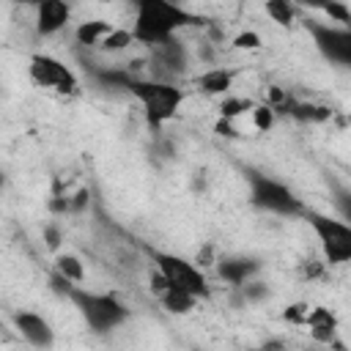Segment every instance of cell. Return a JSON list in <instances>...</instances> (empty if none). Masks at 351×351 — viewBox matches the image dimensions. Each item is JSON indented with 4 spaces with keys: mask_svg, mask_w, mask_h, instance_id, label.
<instances>
[{
    "mask_svg": "<svg viewBox=\"0 0 351 351\" xmlns=\"http://www.w3.org/2000/svg\"><path fill=\"white\" fill-rule=\"evenodd\" d=\"M134 16H132V36L134 44H143L148 49L176 38L184 27L195 25L197 16L186 11L178 0H132Z\"/></svg>",
    "mask_w": 351,
    "mask_h": 351,
    "instance_id": "1",
    "label": "cell"
},
{
    "mask_svg": "<svg viewBox=\"0 0 351 351\" xmlns=\"http://www.w3.org/2000/svg\"><path fill=\"white\" fill-rule=\"evenodd\" d=\"M52 282L77 307V313L82 315V321L88 324V329L96 332V335H104V332H112V329L123 326L129 321V315H132V310L126 307V302H121V296H115V293L90 291L85 285H71V282L60 280L58 274L52 277Z\"/></svg>",
    "mask_w": 351,
    "mask_h": 351,
    "instance_id": "2",
    "label": "cell"
},
{
    "mask_svg": "<svg viewBox=\"0 0 351 351\" xmlns=\"http://www.w3.org/2000/svg\"><path fill=\"white\" fill-rule=\"evenodd\" d=\"M123 88L140 104V110L151 126H165L167 121L176 118V112L184 104V88H178L176 82L162 80V77H129V82Z\"/></svg>",
    "mask_w": 351,
    "mask_h": 351,
    "instance_id": "3",
    "label": "cell"
},
{
    "mask_svg": "<svg viewBox=\"0 0 351 351\" xmlns=\"http://www.w3.org/2000/svg\"><path fill=\"white\" fill-rule=\"evenodd\" d=\"M247 184H250V203L258 211H266L274 217H302V211L307 208L302 197L280 178H271L263 173H247Z\"/></svg>",
    "mask_w": 351,
    "mask_h": 351,
    "instance_id": "4",
    "label": "cell"
},
{
    "mask_svg": "<svg viewBox=\"0 0 351 351\" xmlns=\"http://www.w3.org/2000/svg\"><path fill=\"white\" fill-rule=\"evenodd\" d=\"M302 217L310 225V230H313V236L321 247V255L329 266H343V263L351 261V225L346 219L318 214V211H310V208H304Z\"/></svg>",
    "mask_w": 351,
    "mask_h": 351,
    "instance_id": "5",
    "label": "cell"
},
{
    "mask_svg": "<svg viewBox=\"0 0 351 351\" xmlns=\"http://www.w3.org/2000/svg\"><path fill=\"white\" fill-rule=\"evenodd\" d=\"M27 77L36 88L44 93H52L58 99H71L80 93V80L69 63L49 52H33L27 60Z\"/></svg>",
    "mask_w": 351,
    "mask_h": 351,
    "instance_id": "6",
    "label": "cell"
},
{
    "mask_svg": "<svg viewBox=\"0 0 351 351\" xmlns=\"http://www.w3.org/2000/svg\"><path fill=\"white\" fill-rule=\"evenodd\" d=\"M148 255L154 261V269L167 280V285L184 288L197 299H206L211 293L206 269H200L195 261L176 255V252H165V250H148Z\"/></svg>",
    "mask_w": 351,
    "mask_h": 351,
    "instance_id": "7",
    "label": "cell"
},
{
    "mask_svg": "<svg viewBox=\"0 0 351 351\" xmlns=\"http://www.w3.org/2000/svg\"><path fill=\"white\" fill-rule=\"evenodd\" d=\"M307 30L313 36L315 49L321 52V58H326L329 63L346 69L351 66V30L343 25H332V22H307Z\"/></svg>",
    "mask_w": 351,
    "mask_h": 351,
    "instance_id": "8",
    "label": "cell"
},
{
    "mask_svg": "<svg viewBox=\"0 0 351 351\" xmlns=\"http://www.w3.org/2000/svg\"><path fill=\"white\" fill-rule=\"evenodd\" d=\"M71 22V3L69 0H41L33 8V25L41 38H52L66 30Z\"/></svg>",
    "mask_w": 351,
    "mask_h": 351,
    "instance_id": "9",
    "label": "cell"
},
{
    "mask_svg": "<svg viewBox=\"0 0 351 351\" xmlns=\"http://www.w3.org/2000/svg\"><path fill=\"white\" fill-rule=\"evenodd\" d=\"M14 329L19 332V337L36 348H52L55 346V329L52 324L36 313V310H16L14 313Z\"/></svg>",
    "mask_w": 351,
    "mask_h": 351,
    "instance_id": "10",
    "label": "cell"
},
{
    "mask_svg": "<svg viewBox=\"0 0 351 351\" xmlns=\"http://www.w3.org/2000/svg\"><path fill=\"white\" fill-rule=\"evenodd\" d=\"M302 326H307V332H310V337H313L315 343L332 346L340 321H337V315H335L329 307H324V304H307V313H304Z\"/></svg>",
    "mask_w": 351,
    "mask_h": 351,
    "instance_id": "11",
    "label": "cell"
},
{
    "mask_svg": "<svg viewBox=\"0 0 351 351\" xmlns=\"http://www.w3.org/2000/svg\"><path fill=\"white\" fill-rule=\"evenodd\" d=\"M214 269H217L222 282L239 288V285H244L247 280H252L261 271V263L255 258H247V255H233V258H217Z\"/></svg>",
    "mask_w": 351,
    "mask_h": 351,
    "instance_id": "12",
    "label": "cell"
},
{
    "mask_svg": "<svg viewBox=\"0 0 351 351\" xmlns=\"http://www.w3.org/2000/svg\"><path fill=\"white\" fill-rule=\"evenodd\" d=\"M195 88H197L203 96L219 99V96L230 93V88H233V71L225 69V66H208V69H203V71L195 77Z\"/></svg>",
    "mask_w": 351,
    "mask_h": 351,
    "instance_id": "13",
    "label": "cell"
},
{
    "mask_svg": "<svg viewBox=\"0 0 351 351\" xmlns=\"http://www.w3.org/2000/svg\"><path fill=\"white\" fill-rule=\"evenodd\" d=\"M159 299V304L170 313V315H189L195 307H197V296H192L189 291L184 288H176V285H165L159 293H154Z\"/></svg>",
    "mask_w": 351,
    "mask_h": 351,
    "instance_id": "14",
    "label": "cell"
},
{
    "mask_svg": "<svg viewBox=\"0 0 351 351\" xmlns=\"http://www.w3.org/2000/svg\"><path fill=\"white\" fill-rule=\"evenodd\" d=\"M151 52H154V60H156L159 66H165L167 71H173V74H178V71L186 69L189 55H186L184 44L178 41V36L170 38V41H165V44H159V47H154Z\"/></svg>",
    "mask_w": 351,
    "mask_h": 351,
    "instance_id": "15",
    "label": "cell"
},
{
    "mask_svg": "<svg viewBox=\"0 0 351 351\" xmlns=\"http://www.w3.org/2000/svg\"><path fill=\"white\" fill-rule=\"evenodd\" d=\"M110 30H112V22H110V19H101V16H96V19H85V22H80V25L74 27V41H77L80 47L99 49L101 38H104Z\"/></svg>",
    "mask_w": 351,
    "mask_h": 351,
    "instance_id": "16",
    "label": "cell"
},
{
    "mask_svg": "<svg viewBox=\"0 0 351 351\" xmlns=\"http://www.w3.org/2000/svg\"><path fill=\"white\" fill-rule=\"evenodd\" d=\"M55 274L71 285H85V263L74 252H58L55 255Z\"/></svg>",
    "mask_w": 351,
    "mask_h": 351,
    "instance_id": "17",
    "label": "cell"
},
{
    "mask_svg": "<svg viewBox=\"0 0 351 351\" xmlns=\"http://www.w3.org/2000/svg\"><path fill=\"white\" fill-rule=\"evenodd\" d=\"M263 3V14L269 16V22L280 25V27H291L296 22V3L293 0H261Z\"/></svg>",
    "mask_w": 351,
    "mask_h": 351,
    "instance_id": "18",
    "label": "cell"
},
{
    "mask_svg": "<svg viewBox=\"0 0 351 351\" xmlns=\"http://www.w3.org/2000/svg\"><path fill=\"white\" fill-rule=\"evenodd\" d=\"M129 47H134L132 30H129V27H121V25H112V30L101 38L99 52H104V55H121V52H126Z\"/></svg>",
    "mask_w": 351,
    "mask_h": 351,
    "instance_id": "19",
    "label": "cell"
},
{
    "mask_svg": "<svg viewBox=\"0 0 351 351\" xmlns=\"http://www.w3.org/2000/svg\"><path fill=\"white\" fill-rule=\"evenodd\" d=\"M252 99H247V96H230V93H225V96H219V104H217V112H219V118H228V121H241L250 110H252Z\"/></svg>",
    "mask_w": 351,
    "mask_h": 351,
    "instance_id": "20",
    "label": "cell"
},
{
    "mask_svg": "<svg viewBox=\"0 0 351 351\" xmlns=\"http://www.w3.org/2000/svg\"><path fill=\"white\" fill-rule=\"evenodd\" d=\"M247 118H250L255 132H271V126L277 123V110L271 104H266V101H255L252 110L247 112Z\"/></svg>",
    "mask_w": 351,
    "mask_h": 351,
    "instance_id": "21",
    "label": "cell"
},
{
    "mask_svg": "<svg viewBox=\"0 0 351 351\" xmlns=\"http://www.w3.org/2000/svg\"><path fill=\"white\" fill-rule=\"evenodd\" d=\"M288 112L299 121H326L332 115V110L324 104H296V101L288 107Z\"/></svg>",
    "mask_w": 351,
    "mask_h": 351,
    "instance_id": "22",
    "label": "cell"
},
{
    "mask_svg": "<svg viewBox=\"0 0 351 351\" xmlns=\"http://www.w3.org/2000/svg\"><path fill=\"white\" fill-rule=\"evenodd\" d=\"M230 47H233V49H241V52H255V49L263 47V38H261L258 30L244 27V30H239V33L230 38Z\"/></svg>",
    "mask_w": 351,
    "mask_h": 351,
    "instance_id": "23",
    "label": "cell"
},
{
    "mask_svg": "<svg viewBox=\"0 0 351 351\" xmlns=\"http://www.w3.org/2000/svg\"><path fill=\"white\" fill-rule=\"evenodd\" d=\"M321 14H326L332 25H343V27H348V22H351V11H348L346 0H326L324 8H321Z\"/></svg>",
    "mask_w": 351,
    "mask_h": 351,
    "instance_id": "24",
    "label": "cell"
},
{
    "mask_svg": "<svg viewBox=\"0 0 351 351\" xmlns=\"http://www.w3.org/2000/svg\"><path fill=\"white\" fill-rule=\"evenodd\" d=\"M239 121H228V118H217V123H214V132L219 134V137H239V126H236Z\"/></svg>",
    "mask_w": 351,
    "mask_h": 351,
    "instance_id": "25",
    "label": "cell"
},
{
    "mask_svg": "<svg viewBox=\"0 0 351 351\" xmlns=\"http://www.w3.org/2000/svg\"><path fill=\"white\" fill-rule=\"evenodd\" d=\"M304 313H307V304H304V302H296V304H291V307L282 313V318H285L288 324H299V326H302Z\"/></svg>",
    "mask_w": 351,
    "mask_h": 351,
    "instance_id": "26",
    "label": "cell"
},
{
    "mask_svg": "<svg viewBox=\"0 0 351 351\" xmlns=\"http://www.w3.org/2000/svg\"><path fill=\"white\" fill-rule=\"evenodd\" d=\"M192 261H195V263H197L200 269H211V266L217 263V255H214V247H211V244H206V247H203V250H200V252H197V255H195Z\"/></svg>",
    "mask_w": 351,
    "mask_h": 351,
    "instance_id": "27",
    "label": "cell"
},
{
    "mask_svg": "<svg viewBox=\"0 0 351 351\" xmlns=\"http://www.w3.org/2000/svg\"><path fill=\"white\" fill-rule=\"evenodd\" d=\"M44 241H47L49 250H58L60 247V230H58V225H47L44 228Z\"/></svg>",
    "mask_w": 351,
    "mask_h": 351,
    "instance_id": "28",
    "label": "cell"
},
{
    "mask_svg": "<svg viewBox=\"0 0 351 351\" xmlns=\"http://www.w3.org/2000/svg\"><path fill=\"white\" fill-rule=\"evenodd\" d=\"M293 3H296V8H310V11H321L326 0H293Z\"/></svg>",
    "mask_w": 351,
    "mask_h": 351,
    "instance_id": "29",
    "label": "cell"
},
{
    "mask_svg": "<svg viewBox=\"0 0 351 351\" xmlns=\"http://www.w3.org/2000/svg\"><path fill=\"white\" fill-rule=\"evenodd\" d=\"M8 3H14V5H27V8H36L41 0H8Z\"/></svg>",
    "mask_w": 351,
    "mask_h": 351,
    "instance_id": "30",
    "label": "cell"
},
{
    "mask_svg": "<svg viewBox=\"0 0 351 351\" xmlns=\"http://www.w3.org/2000/svg\"><path fill=\"white\" fill-rule=\"evenodd\" d=\"M3 186H5V173L0 170V189H3Z\"/></svg>",
    "mask_w": 351,
    "mask_h": 351,
    "instance_id": "31",
    "label": "cell"
},
{
    "mask_svg": "<svg viewBox=\"0 0 351 351\" xmlns=\"http://www.w3.org/2000/svg\"><path fill=\"white\" fill-rule=\"evenodd\" d=\"M241 3H252V0H241Z\"/></svg>",
    "mask_w": 351,
    "mask_h": 351,
    "instance_id": "32",
    "label": "cell"
}]
</instances>
